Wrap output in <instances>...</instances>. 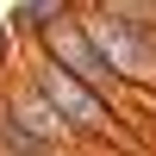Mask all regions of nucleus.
Listing matches in <instances>:
<instances>
[{
    "instance_id": "nucleus-3",
    "label": "nucleus",
    "mask_w": 156,
    "mask_h": 156,
    "mask_svg": "<svg viewBox=\"0 0 156 156\" xmlns=\"http://www.w3.org/2000/svg\"><path fill=\"white\" fill-rule=\"evenodd\" d=\"M31 44L44 50V56H56L62 69H75V75H81L87 87H100L106 100H119V87H125V75H119V69L106 62V50L94 44V31H87V25L75 19V12H69V19H56V25H50L44 37H31Z\"/></svg>"
},
{
    "instance_id": "nucleus-4",
    "label": "nucleus",
    "mask_w": 156,
    "mask_h": 156,
    "mask_svg": "<svg viewBox=\"0 0 156 156\" xmlns=\"http://www.w3.org/2000/svg\"><path fill=\"white\" fill-rule=\"evenodd\" d=\"M6 112H12V119H19L25 131L37 137V144H62V137H69V125H62V119H56V106H50V100L31 87V75H25V87L6 100Z\"/></svg>"
},
{
    "instance_id": "nucleus-5",
    "label": "nucleus",
    "mask_w": 156,
    "mask_h": 156,
    "mask_svg": "<svg viewBox=\"0 0 156 156\" xmlns=\"http://www.w3.org/2000/svg\"><path fill=\"white\" fill-rule=\"evenodd\" d=\"M75 0H19L12 6V25H19V37H44L56 19H69Z\"/></svg>"
},
{
    "instance_id": "nucleus-2",
    "label": "nucleus",
    "mask_w": 156,
    "mask_h": 156,
    "mask_svg": "<svg viewBox=\"0 0 156 156\" xmlns=\"http://www.w3.org/2000/svg\"><path fill=\"white\" fill-rule=\"evenodd\" d=\"M87 31H94V44L106 50V62L125 75V81H144V75H156V31L150 25H137L131 12L112 0V6H100V12H87Z\"/></svg>"
},
{
    "instance_id": "nucleus-1",
    "label": "nucleus",
    "mask_w": 156,
    "mask_h": 156,
    "mask_svg": "<svg viewBox=\"0 0 156 156\" xmlns=\"http://www.w3.org/2000/svg\"><path fill=\"white\" fill-rule=\"evenodd\" d=\"M31 87L56 106V119L69 125L75 137H112L119 131V112H112V100L100 94V87H87L75 69H62L56 56H44V50L31 44Z\"/></svg>"
}]
</instances>
